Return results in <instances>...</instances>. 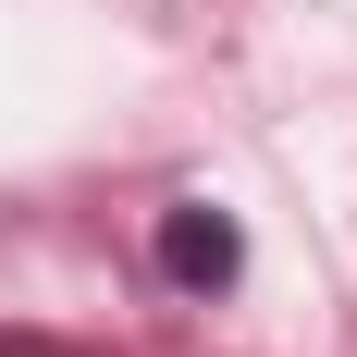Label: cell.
Listing matches in <instances>:
<instances>
[{
    "label": "cell",
    "instance_id": "obj_1",
    "mask_svg": "<svg viewBox=\"0 0 357 357\" xmlns=\"http://www.w3.org/2000/svg\"><path fill=\"white\" fill-rule=\"evenodd\" d=\"M148 259H160V284H185V296H222L234 271H247V234H234L210 197H173V210H160V234H148Z\"/></svg>",
    "mask_w": 357,
    "mask_h": 357
},
{
    "label": "cell",
    "instance_id": "obj_2",
    "mask_svg": "<svg viewBox=\"0 0 357 357\" xmlns=\"http://www.w3.org/2000/svg\"><path fill=\"white\" fill-rule=\"evenodd\" d=\"M0 357H74V345H50V333H0Z\"/></svg>",
    "mask_w": 357,
    "mask_h": 357
}]
</instances>
